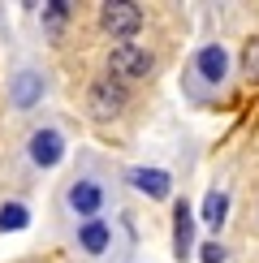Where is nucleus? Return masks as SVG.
<instances>
[{"mask_svg": "<svg viewBox=\"0 0 259 263\" xmlns=\"http://www.w3.org/2000/svg\"><path fill=\"white\" fill-rule=\"evenodd\" d=\"M156 57H151L147 48H138V43H117L113 57H108V69H113L117 82H134V78H147Z\"/></svg>", "mask_w": 259, "mask_h": 263, "instance_id": "obj_1", "label": "nucleus"}, {"mask_svg": "<svg viewBox=\"0 0 259 263\" xmlns=\"http://www.w3.org/2000/svg\"><path fill=\"white\" fill-rule=\"evenodd\" d=\"M177 224H173V242H177V255H186L190 250V224H194V216H190V207L186 203H177Z\"/></svg>", "mask_w": 259, "mask_h": 263, "instance_id": "obj_10", "label": "nucleus"}, {"mask_svg": "<svg viewBox=\"0 0 259 263\" xmlns=\"http://www.w3.org/2000/svg\"><path fill=\"white\" fill-rule=\"evenodd\" d=\"M246 78H259V39L246 43Z\"/></svg>", "mask_w": 259, "mask_h": 263, "instance_id": "obj_14", "label": "nucleus"}, {"mask_svg": "<svg viewBox=\"0 0 259 263\" xmlns=\"http://www.w3.org/2000/svg\"><path fill=\"white\" fill-rule=\"evenodd\" d=\"M225 212H229V194L225 190H208V199H203V220H208L212 229H220Z\"/></svg>", "mask_w": 259, "mask_h": 263, "instance_id": "obj_9", "label": "nucleus"}, {"mask_svg": "<svg viewBox=\"0 0 259 263\" xmlns=\"http://www.w3.org/2000/svg\"><path fill=\"white\" fill-rule=\"evenodd\" d=\"M65 156V138L57 129H39V134H30V160L39 164V168H52V164H61Z\"/></svg>", "mask_w": 259, "mask_h": 263, "instance_id": "obj_4", "label": "nucleus"}, {"mask_svg": "<svg viewBox=\"0 0 259 263\" xmlns=\"http://www.w3.org/2000/svg\"><path fill=\"white\" fill-rule=\"evenodd\" d=\"M130 181H134V190H143L147 199H164V194L173 190V177L164 168H134Z\"/></svg>", "mask_w": 259, "mask_h": 263, "instance_id": "obj_5", "label": "nucleus"}, {"mask_svg": "<svg viewBox=\"0 0 259 263\" xmlns=\"http://www.w3.org/2000/svg\"><path fill=\"white\" fill-rule=\"evenodd\" d=\"M65 17H69V5H65V0H48V5H43V22H48L52 30H57Z\"/></svg>", "mask_w": 259, "mask_h": 263, "instance_id": "obj_13", "label": "nucleus"}, {"mask_svg": "<svg viewBox=\"0 0 259 263\" xmlns=\"http://www.w3.org/2000/svg\"><path fill=\"white\" fill-rule=\"evenodd\" d=\"M78 242H82V250H91V255L108 250V224H104V220H86V224L78 229Z\"/></svg>", "mask_w": 259, "mask_h": 263, "instance_id": "obj_8", "label": "nucleus"}, {"mask_svg": "<svg viewBox=\"0 0 259 263\" xmlns=\"http://www.w3.org/2000/svg\"><path fill=\"white\" fill-rule=\"evenodd\" d=\"M26 224H30V212L22 203H5L0 207V229H5V233L9 229H26Z\"/></svg>", "mask_w": 259, "mask_h": 263, "instance_id": "obj_11", "label": "nucleus"}, {"mask_svg": "<svg viewBox=\"0 0 259 263\" xmlns=\"http://www.w3.org/2000/svg\"><path fill=\"white\" fill-rule=\"evenodd\" d=\"M100 203H104V190H100L95 181H78V185L69 190V207H73L78 216H86V220H95Z\"/></svg>", "mask_w": 259, "mask_h": 263, "instance_id": "obj_6", "label": "nucleus"}, {"mask_svg": "<svg viewBox=\"0 0 259 263\" xmlns=\"http://www.w3.org/2000/svg\"><path fill=\"white\" fill-rule=\"evenodd\" d=\"M225 69H229V57H225V48L220 43H208V48L199 52V73L208 82H220L225 78Z\"/></svg>", "mask_w": 259, "mask_h": 263, "instance_id": "obj_7", "label": "nucleus"}, {"mask_svg": "<svg viewBox=\"0 0 259 263\" xmlns=\"http://www.w3.org/2000/svg\"><path fill=\"white\" fill-rule=\"evenodd\" d=\"M35 95H39V78H35V73H22V78H17V91H13V100L26 108V104H35Z\"/></svg>", "mask_w": 259, "mask_h": 263, "instance_id": "obj_12", "label": "nucleus"}, {"mask_svg": "<svg viewBox=\"0 0 259 263\" xmlns=\"http://www.w3.org/2000/svg\"><path fill=\"white\" fill-rule=\"evenodd\" d=\"M203 263H225V246H216V242H208L203 246V255H199Z\"/></svg>", "mask_w": 259, "mask_h": 263, "instance_id": "obj_15", "label": "nucleus"}, {"mask_svg": "<svg viewBox=\"0 0 259 263\" xmlns=\"http://www.w3.org/2000/svg\"><path fill=\"white\" fill-rule=\"evenodd\" d=\"M100 26L108 35H134L143 26V9L134 0H108V5H100Z\"/></svg>", "mask_w": 259, "mask_h": 263, "instance_id": "obj_2", "label": "nucleus"}, {"mask_svg": "<svg viewBox=\"0 0 259 263\" xmlns=\"http://www.w3.org/2000/svg\"><path fill=\"white\" fill-rule=\"evenodd\" d=\"M125 108V86L117 78H100L91 86V112L100 117V121H108V117H117Z\"/></svg>", "mask_w": 259, "mask_h": 263, "instance_id": "obj_3", "label": "nucleus"}]
</instances>
